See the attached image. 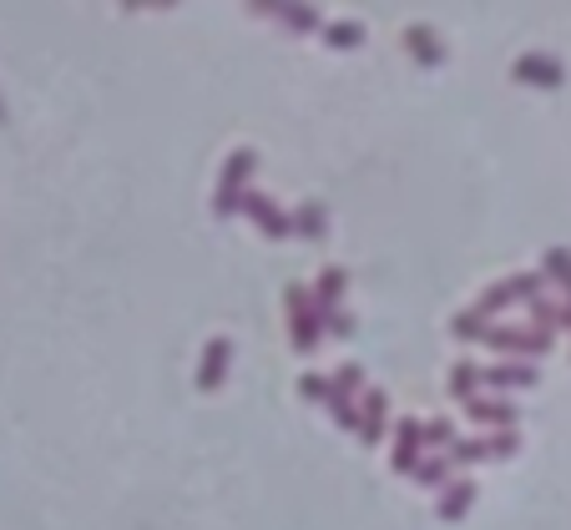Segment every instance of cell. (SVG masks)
Listing matches in <instances>:
<instances>
[{
    "label": "cell",
    "instance_id": "obj_4",
    "mask_svg": "<svg viewBox=\"0 0 571 530\" xmlns=\"http://www.w3.org/2000/svg\"><path fill=\"white\" fill-rule=\"evenodd\" d=\"M420 450H426V419H395V455H390V470L395 475H415L420 470Z\"/></svg>",
    "mask_w": 571,
    "mask_h": 530
},
{
    "label": "cell",
    "instance_id": "obj_9",
    "mask_svg": "<svg viewBox=\"0 0 571 530\" xmlns=\"http://www.w3.org/2000/svg\"><path fill=\"white\" fill-rule=\"evenodd\" d=\"M384 429H395V425H390V399H384V389H369V395H365V410H359V440H365V444H380Z\"/></svg>",
    "mask_w": 571,
    "mask_h": 530
},
{
    "label": "cell",
    "instance_id": "obj_18",
    "mask_svg": "<svg viewBox=\"0 0 571 530\" xmlns=\"http://www.w3.org/2000/svg\"><path fill=\"white\" fill-rule=\"evenodd\" d=\"M445 389H451L455 399H466V404H470V399H475V389H481V369H475V364H455Z\"/></svg>",
    "mask_w": 571,
    "mask_h": 530
},
{
    "label": "cell",
    "instance_id": "obj_13",
    "mask_svg": "<svg viewBox=\"0 0 571 530\" xmlns=\"http://www.w3.org/2000/svg\"><path fill=\"white\" fill-rule=\"evenodd\" d=\"M415 480H420L426 490H445V486H455V455H430V460H420Z\"/></svg>",
    "mask_w": 571,
    "mask_h": 530
},
{
    "label": "cell",
    "instance_id": "obj_12",
    "mask_svg": "<svg viewBox=\"0 0 571 530\" xmlns=\"http://www.w3.org/2000/svg\"><path fill=\"white\" fill-rule=\"evenodd\" d=\"M475 480H455V486H445L440 490V505H435V516L440 520H466V510L475 505Z\"/></svg>",
    "mask_w": 571,
    "mask_h": 530
},
{
    "label": "cell",
    "instance_id": "obj_7",
    "mask_svg": "<svg viewBox=\"0 0 571 530\" xmlns=\"http://www.w3.org/2000/svg\"><path fill=\"white\" fill-rule=\"evenodd\" d=\"M228 364H233V339H207L203 364H198V389H203V395L223 389V379H228Z\"/></svg>",
    "mask_w": 571,
    "mask_h": 530
},
{
    "label": "cell",
    "instance_id": "obj_22",
    "mask_svg": "<svg viewBox=\"0 0 571 530\" xmlns=\"http://www.w3.org/2000/svg\"><path fill=\"white\" fill-rule=\"evenodd\" d=\"M279 15L289 21V26H299V30H319L323 26V15L308 11V5H279Z\"/></svg>",
    "mask_w": 571,
    "mask_h": 530
},
{
    "label": "cell",
    "instance_id": "obj_20",
    "mask_svg": "<svg viewBox=\"0 0 571 530\" xmlns=\"http://www.w3.org/2000/svg\"><path fill=\"white\" fill-rule=\"evenodd\" d=\"M451 455L455 465H475V460H496V450H491V435H485V440H460Z\"/></svg>",
    "mask_w": 571,
    "mask_h": 530
},
{
    "label": "cell",
    "instance_id": "obj_11",
    "mask_svg": "<svg viewBox=\"0 0 571 530\" xmlns=\"http://www.w3.org/2000/svg\"><path fill=\"white\" fill-rule=\"evenodd\" d=\"M481 384L485 389H506V395H511V389H531V384H536V369L531 364H491V369H481Z\"/></svg>",
    "mask_w": 571,
    "mask_h": 530
},
{
    "label": "cell",
    "instance_id": "obj_1",
    "mask_svg": "<svg viewBox=\"0 0 571 530\" xmlns=\"http://www.w3.org/2000/svg\"><path fill=\"white\" fill-rule=\"evenodd\" d=\"M283 313H289V328H293V349L299 353H314L323 344V319L314 309V288H283Z\"/></svg>",
    "mask_w": 571,
    "mask_h": 530
},
{
    "label": "cell",
    "instance_id": "obj_2",
    "mask_svg": "<svg viewBox=\"0 0 571 530\" xmlns=\"http://www.w3.org/2000/svg\"><path fill=\"white\" fill-rule=\"evenodd\" d=\"M253 167H258V152L253 147H238L228 163H223V188L218 197H213V207H218V218H233V212H243V197H249V177Z\"/></svg>",
    "mask_w": 571,
    "mask_h": 530
},
{
    "label": "cell",
    "instance_id": "obj_17",
    "mask_svg": "<svg viewBox=\"0 0 571 530\" xmlns=\"http://www.w3.org/2000/svg\"><path fill=\"white\" fill-rule=\"evenodd\" d=\"M293 233H304V237H323V233H329V212H323L319 203H304L299 212H293Z\"/></svg>",
    "mask_w": 571,
    "mask_h": 530
},
{
    "label": "cell",
    "instance_id": "obj_8",
    "mask_svg": "<svg viewBox=\"0 0 571 530\" xmlns=\"http://www.w3.org/2000/svg\"><path fill=\"white\" fill-rule=\"evenodd\" d=\"M344 288H350V273L344 268H323L319 283H314V309H319V319L329 324L334 313H344L339 303H344Z\"/></svg>",
    "mask_w": 571,
    "mask_h": 530
},
{
    "label": "cell",
    "instance_id": "obj_19",
    "mask_svg": "<svg viewBox=\"0 0 571 530\" xmlns=\"http://www.w3.org/2000/svg\"><path fill=\"white\" fill-rule=\"evenodd\" d=\"M551 283H561L567 288V298H571V248H551L546 253V268H542Z\"/></svg>",
    "mask_w": 571,
    "mask_h": 530
},
{
    "label": "cell",
    "instance_id": "obj_25",
    "mask_svg": "<svg viewBox=\"0 0 571 530\" xmlns=\"http://www.w3.org/2000/svg\"><path fill=\"white\" fill-rule=\"evenodd\" d=\"M485 328L491 324H481L475 313H460V319H455V334H460V339H485Z\"/></svg>",
    "mask_w": 571,
    "mask_h": 530
},
{
    "label": "cell",
    "instance_id": "obj_16",
    "mask_svg": "<svg viewBox=\"0 0 571 530\" xmlns=\"http://www.w3.org/2000/svg\"><path fill=\"white\" fill-rule=\"evenodd\" d=\"M323 41L334 46V51H354V46H365V21H339V26H323Z\"/></svg>",
    "mask_w": 571,
    "mask_h": 530
},
{
    "label": "cell",
    "instance_id": "obj_21",
    "mask_svg": "<svg viewBox=\"0 0 571 530\" xmlns=\"http://www.w3.org/2000/svg\"><path fill=\"white\" fill-rule=\"evenodd\" d=\"M299 395H304L308 404H329V395H334V379H323V374H304V379H299Z\"/></svg>",
    "mask_w": 571,
    "mask_h": 530
},
{
    "label": "cell",
    "instance_id": "obj_10",
    "mask_svg": "<svg viewBox=\"0 0 571 530\" xmlns=\"http://www.w3.org/2000/svg\"><path fill=\"white\" fill-rule=\"evenodd\" d=\"M466 414L475 425H496V429H516V419H521L511 399H491V395H475L466 404Z\"/></svg>",
    "mask_w": 571,
    "mask_h": 530
},
{
    "label": "cell",
    "instance_id": "obj_27",
    "mask_svg": "<svg viewBox=\"0 0 571 530\" xmlns=\"http://www.w3.org/2000/svg\"><path fill=\"white\" fill-rule=\"evenodd\" d=\"M0 121H5V106H0Z\"/></svg>",
    "mask_w": 571,
    "mask_h": 530
},
{
    "label": "cell",
    "instance_id": "obj_5",
    "mask_svg": "<svg viewBox=\"0 0 571 530\" xmlns=\"http://www.w3.org/2000/svg\"><path fill=\"white\" fill-rule=\"evenodd\" d=\"M243 218L258 222V228H264V237H274V243L293 233V212H283V207L274 203L268 192H249V197H243Z\"/></svg>",
    "mask_w": 571,
    "mask_h": 530
},
{
    "label": "cell",
    "instance_id": "obj_23",
    "mask_svg": "<svg viewBox=\"0 0 571 530\" xmlns=\"http://www.w3.org/2000/svg\"><path fill=\"white\" fill-rule=\"evenodd\" d=\"M426 444H435V450H440V444H451V450H455L460 435H455L451 419H426Z\"/></svg>",
    "mask_w": 571,
    "mask_h": 530
},
{
    "label": "cell",
    "instance_id": "obj_14",
    "mask_svg": "<svg viewBox=\"0 0 571 530\" xmlns=\"http://www.w3.org/2000/svg\"><path fill=\"white\" fill-rule=\"evenodd\" d=\"M405 46L420 56V66H440V61H445V46L435 41V30L430 26H410L405 30Z\"/></svg>",
    "mask_w": 571,
    "mask_h": 530
},
{
    "label": "cell",
    "instance_id": "obj_3",
    "mask_svg": "<svg viewBox=\"0 0 571 530\" xmlns=\"http://www.w3.org/2000/svg\"><path fill=\"white\" fill-rule=\"evenodd\" d=\"M481 344H491V349H500V353H511L516 364L551 353V334H542V328H496V324H491Z\"/></svg>",
    "mask_w": 571,
    "mask_h": 530
},
{
    "label": "cell",
    "instance_id": "obj_6",
    "mask_svg": "<svg viewBox=\"0 0 571 530\" xmlns=\"http://www.w3.org/2000/svg\"><path fill=\"white\" fill-rule=\"evenodd\" d=\"M511 76L521 81V87H546V91H557L561 81H567V66H561L557 56H546V51H531V56H521L511 66Z\"/></svg>",
    "mask_w": 571,
    "mask_h": 530
},
{
    "label": "cell",
    "instance_id": "obj_26",
    "mask_svg": "<svg viewBox=\"0 0 571 530\" xmlns=\"http://www.w3.org/2000/svg\"><path fill=\"white\" fill-rule=\"evenodd\" d=\"M323 334H334V339H350V334H354V313H334V319L323 324Z\"/></svg>",
    "mask_w": 571,
    "mask_h": 530
},
{
    "label": "cell",
    "instance_id": "obj_15",
    "mask_svg": "<svg viewBox=\"0 0 571 530\" xmlns=\"http://www.w3.org/2000/svg\"><path fill=\"white\" fill-rule=\"evenodd\" d=\"M511 303H516V288H511V279H506V283H496V288H485V294L470 303V313H475V319L485 324V319H496V313L511 309Z\"/></svg>",
    "mask_w": 571,
    "mask_h": 530
},
{
    "label": "cell",
    "instance_id": "obj_24",
    "mask_svg": "<svg viewBox=\"0 0 571 530\" xmlns=\"http://www.w3.org/2000/svg\"><path fill=\"white\" fill-rule=\"evenodd\" d=\"M334 389H344V395H365V369L359 364H344L334 374Z\"/></svg>",
    "mask_w": 571,
    "mask_h": 530
}]
</instances>
